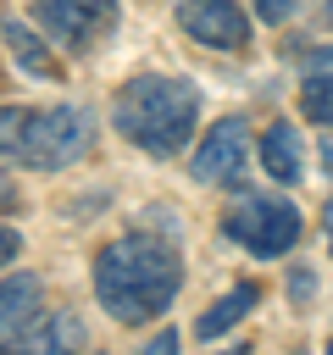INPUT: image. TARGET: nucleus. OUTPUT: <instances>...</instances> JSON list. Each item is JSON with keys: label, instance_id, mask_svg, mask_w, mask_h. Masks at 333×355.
<instances>
[{"label": "nucleus", "instance_id": "obj_14", "mask_svg": "<svg viewBox=\"0 0 333 355\" xmlns=\"http://www.w3.org/2000/svg\"><path fill=\"white\" fill-rule=\"evenodd\" d=\"M22 122H28V105H0V155H11V150H17Z\"/></svg>", "mask_w": 333, "mask_h": 355}, {"label": "nucleus", "instance_id": "obj_5", "mask_svg": "<svg viewBox=\"0 0 333 355\" xmlns=\"http://www.w3.org/2000/svg\"><path fill=\"white\" fill-rule=\"evenodd\" d=\"M33 17L39 28L61 44V50H94L111 22H117V0H33Z\"/></svg>", "mask_w": 333, "mask_h": 355}, {"label": "nucleus", "instance_id": "obj_3", "mask_svg": "<svg viewBox=\"0 0 333 355\" xmlns=\"http://www.w3.org/2000/svg\"><path fill=\"white\" fill-rule=\"evenodd\" d=\"M89 150H94V111H83V105H50V111H28L11 161L61 172V166L83 161Z\"/></svg>", "mask_w": 333, "mask_h": 355}, {"label": "nucleus", "instance_id": "obj_7", "mask_svg": "<svg viewBox=\"0 0 333 355\" xmlns=\"http://www.w3.org/2000/svg\"><path fill=\"white\" fill-rule=\"evenodd\" d=\"M244 155H250L244 122L228 116V122H216V128L200 139V150H194V178H200V183H228V189H239V183H244Z\"/></svg>", "mask_w": 333, "mask_h": 355}, {"label": "nucleus", "instance_id": "obj_1", "mask_svg": "<svg viewBox=\"0 0 333 355\" xmlns=\"http://www.w3.org/2000/svg\"><path fill=\"white\" fill-rule=\"evenodd\" d=\"M183 283L178 244L161 233H122L94 255V294L117 322H150Z\"/></svg>", "mask_w": 333, "mask_h": 355}, {"label": "nucleus", "instance_id": "obj_22", "mask_svg": "<svg viewBox=\"0 0 333 355\" xmlns=\"http://www.w3.org/2000/svg\"><path fill=\"white\" fill-rule=\"evenodd\" d=\"M327 166H333V139H327Z\"/></svg>", "mask_w": 333, "mask_h": 355}, {"label": "nucleus", "instance_id": "obj_10", "mask_svg": "<svg viewBox=\"0 0 333 355\" xmlns=\"http://www.w3.org/2000/svg\"><path fill=\"white\" fill-rule=\"evenodd\" d=\"M300 105L311 122H327L333 128V44L311 50L305 55V72H300Z\"/></svg>", "mask_w": 333, "mask_h": 355}, {"label": "nucleus", "instance_id": "obj_12", "mask_svg": "<svg viewBox=\"0 0 333 355\" xmlns=\"http://www.w3.org/2000/svg\"><path fill=\"white\" fill-rule=\"evenodd\" d=\"M0 39L11 44V55H17V67H22L28 78H61V67H56V55L44 50V39H39L33 28H22L17 17H6V22H0Z\"/></svg>", "mask_w": 333, "mask_h": 355}, {"label": "nucleus", "instance_id": "obj_16", "mask_svg": "<svg viewBox=\"0 0 333 355\" xmlns=\"http://www.w3.org/2000/svg\"><path fill=\"white\" fill-rule=\"evenodd\" d=\"M289 294H294V300H300V305H305V300H311V294H316V277H311V272H305V266H294V272H289Z\"/></svg>", "mask_w": 333, "mask_h": 355}, {"label": "nucleus", "instance_id": "obj_23", "mask_svg": "<svg viewBox=\"0 0 333 355\" xmlns=\"http://www.w3.org/2000/svg\"><path fill=\"white\" fill-rule=\"evenodd\" d=\"M327 355H333V338H327Z\"/></svg>", "mask_w": 333, "mask_h": 355}, {"label": "nucleus", "instance_id": "obj_6", "mask_svg": "<svg viewBox=\"0 0 333 355\" xmlns=\"http://www.w3.org/2000/svg\"><path fill=\"white\" fill-rule=\"evenodd\" d=\"M178 28L211 50H244L250 39V17L239 11V0H178Z\"/></svg>", "mask_w": 333, "mask_h": 355}, {"label": "nucleus", "instance_id": "obj_8", "mask_svg": "<svg viewBox=\"0 0 333 355\" xmlns=\"http://www.w3.org/2000/svg\"><path fill=\"white\" fill-rule=\"evenodd\" d=\"M78 349H83V322L72 311H44V305L22 333L0 344V355H78Z\"/></svg>", "mask_w": 333, "mask_h": 355}, {"label": "nucleus", "instance_id": "obj_13", "mask_svg": "<svg viewBox=\"0 0 333 355\" xmlns=\"http://www.w3.org/2000/svg\"><path fill=\"white\" fill-rule=\"evenodd\" d=\"M255 300H261V294H255V283H239L233 294H222V300H216V305H211V311L194 322V333H200V338H216V333H228L233 322H244V311H250Z\"/></svg>", "mask_w": 333, "mask_h": 355}, {"label": "nucleus", "instance_id": "obj_21", "mask_svg": "<svg viewBox=\"0 0 333 355\" xmlns=\"http://www.w3.org/2000/svg\"><path fill=\"white\" fill-rule=\"evenodd\" d=\"M327 239H333V205H327Z\"/></svg>", "mask_w": 333, "mask_h": 355}, {"label": "nucleus", "instance_id": "obj_19", "mask_svg": "<svg viewBox=\"0 0 333 355\" xmlns=\"http://www.w3.org/2000/svg\"><path fill=\"white\" fill-rule=\"evenodd\" d=\"M11 255H17V233H11V227H0V266H6Z\"/></svg>", "mask_w": 333, "mask_h": 355}, {"label": "nucleus", "instance_id": "obj_11", "mask_svg": "<svg viewBox=\"0 0 333 355\" xmlns=\"http://www.w3.org/2000/svg\"><path fill=\"white\" fill-rule=\"evenodd\" d=\"M300 161H305L300 133H294L289 122H272V128L261 133V166H266V178H278V183H300Z\"/></svg>", "mask_w": 333, "mask_h": 355}, {"label": "nucleus", "instance_id": "obj_2", "mask_svg": "<svg viewBox=\"0 0 333 355\" xmlns=\"http://www.w3.org/2000/svg\"><path fill=\"white\" fill-rule=\"evenodd\" d=\"M194 116H200V89L183 78H161V72L128 78L111 100L117 133L150 155H178L194 133Z\"/></svg>", "mask_w": 333, "mask_h": 355}, {"label": "nucleus", "instance_id": "obj_15", "mask_svg": "<svg viewBox=\"0 0 333 355\" xmlns=\"http://www.w3.org/2000/svg\"><path fill=\"white\" fill-rule=\"evenodd\" d=\"M294 6H300V0H255V17H261V22H289Z\"/></svg>", "mask_w": 333, "mask_h": 355}, {"label": "nucleus", "instance_id": "obj_20", "mask_svg": "<svg viewBox=\"0 0 333 355\" xmlns=\"http://www.w3.org/2000/svg\"><path fill=\"white\" fill-rule=\"evenodd\" d=\"M322 17H327V22H333V0H322Z\"/></svg>", "mask_w": 333, "mask_h": 355}, {"label": "nucleus", "instance_id": "obj_17", "mask_svg": "<svg viewBox=\"0 0 333 355\" xmlns=\"http://www.w3.org/2000/svg\"><path fill=\"white\" fill-rule=\"evenodd\" d=\"M144 355H183V344H178V333L166 327V333H155V338L144 344Z\"/></svg>", "mask_w": 333, "mask_h": 355}, {"label": "nucleus", "instance_id": "obj_4", "mask_svg": "<svg viewBox=\"0 0 333 355\" xmlns=\"http://www.w3.org/2000/svg\"><path fill=\"white\" fill-rule=\"evenodd\" d=\"M222 233H228L233 244H244L255 261H278V255H289L294 239H300V211H294L289 200H278V194H250V200H239V205L222 216Z\"/></svg>", "mask_w": 333, "mask_h": 355}, {"label": "nucleus", "instance_id": "obj_18", "mask_svg": "<svg viewBox=\"0 0 333 355\" xmlns=\"http://www.w3.org/2000/svg\"><path fill=\"white\" fill-rule=\"evenodd\" d=\"M0 211H17V183L0 178Z\"/></svg>", "mask_w": 333, "mask_h": 355}, {"label": "nucleus", "instance_id": "obj_9", "mask_svg": "<svg viewBox=\"0 0 333 355\" xmlns=\"http://www.w3.org/2000/svg\"><path fill=\"white\" fill-rule=\"evenodd\" d=\"M39 305H44V283H39L33 272H11V277H0V344H6L11 333H22V327L33 322Z\"/></svg>", "mask_w": 333, "mask_h": 355}]
</instances>
